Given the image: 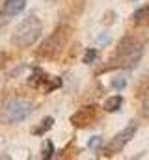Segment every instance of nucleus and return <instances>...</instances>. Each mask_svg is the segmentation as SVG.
I'll list each match as a JSON object with an SVG mask.
<instances>
[{
  "mask_svg": "<svg viewBox=\"0 0 149 160\" xmlns=\"http://www.w3.org/2000/svg\"><path fill=\"white\" fill-rule=\"evenodd\" d=\"M142 54H144V41L136 36H125L119 39L116 52L112 54L105 71H108V69H132L140 62Z\"/></svg>",
  "mask_w": 149,
  "mask_h": 160,
  "instance_id": "1",
  "label": "nucleus"
},
{
  "mask_svg": "<svg viewBox=\"0 0 149 160\" xmlns=\"http://www.w3.org/2000/svg\"><path fill=\"white\" fill-rule=\"evenodd\" d=\"M41 32H43V24L37 19V15L32 13L15 28V32L11 36V43L19 48H28L41 38Z\"/></svg>",
  "mask_w": 149,
  "mask_h": 160,
  "instance_id": "2",
  "label": "nucleus"
},
{
  "mask_svg": "<svg viewBox=\"0 0 149 160\" xmlns=\"http://www.w3.org/2000/svg\"><path fill=\"white\" fill-rule=\"evenodd\" d=\"M71 36V28L69 26H58L47 39L41 43V47L37 48V56L43 60H56L67 47Z\"/></svg>",
  "mask_w": 149,
  "mask_h": 160,
  "instance_id": "3",
  "label": "nucleus"
},
{
  "mask_svg": "<svg viewBox=\"0 0 149 160\" xmlns=\"http://www.w3.org/2000/svg\"><path fill=\"white\" fill-rule=\"evenodd\" d=\"M36 106L32 101L28 99H23V97H15V99H9L4 108H2V121L8 123V125H15V123H21V121L28 119L32 114H34Z\"/></svg>",
  "mask_w": 149,
  "mask_h": 160,
  "instance_id": "4",
  "label": "nucleus"
},
{
  "mask_svg": "<svg viewBox=\"0 0 149 160\" xmlns=\"http://www.w3.org/2000/svg\"><path fill=\"white\" fill-rule=\"evenodd\" d=\"M136 130H138V123H136V121H131L121 132H117L110 142L103 147V157H114V155L121 153V151L125 149V145L134 138Z\"/></svg>",
  "mask_w": 149,
  "mask_h": 160,
  "instance_id": "5",
  "label": "nucleus"
},
{
  "mask_svg": "<svg viewBox=\"0 0 149 160\" xmlns=\"http://www.w3.org/2000/svg\"><path fill=\"white\" fill-rule=\"evenodd\" d=\"M28 84L36 89H41L43 93H52L54 89H58L62 86V80L56 78V77H49L43 69L39 67H34L30 78H28Z\"/></svg>",
  "mask_w": 149,
  "mask_h": 160,
  "instance_id": "6",
  "label": "nucleus"
},
{
  "mask_svg": "<svg viewBox=\"0 0 149 160\" xmlns=\"http://www.w3.org/2000/svg\"><path fill=\"white\" fill-rule=\"evenodd\" d=\"M97 114H99V106L93 102V104H86L82 108H78L71 116V125L76 128H84L88 125H91L93 121L97 119Z\"/></svg>",
  "mask_w": 149,
  "mask_h": 160,
  "instance_id": "7",
  "label": "nucleus"
},
{
  "mask_svg": "<svg viewBox=\"0 0 149 160\" xmlns=\"http://www.w3.org/2000/svg\"><path fill=\"white\" fill-rule=\"evenodd\" d=\"M26 2H28V0H4V6H2L0 15H2L4 19L17 17V15L26 8Z\"/></svg>",
  "mask_w": 149,
  "mask_h": 160,
  "instance_id": "8",
  "label": "nucleus"
},
{
  "mask_svg": "<svg viewBox=\"0 0 149 160\" xmlns=\"http://www.w3.org/2000/svg\"><path fill=\"white\" fill-rule=\"evenodd\" d=\"M132 21H134V24H138V26H147L149 24V4L138 8V9L134 11Z\"/></svg>",
  "mask_w": 149,
  "mask_h": 160,
  "instance_id": "9",
  "label": "nucleus"
},
{
  "mask_svg": "<svg viewBox=\"0 0 149 160\" xmlns=\"http://www.w3.org/2000/svg\"><path fill=\"white\" fill-rule=\"evenodd\" d=\"M123 106V97L121 95H112L105 101V110L106 112H117Z\"/></svg>",
  "mask_w": 149,
  "mask_h": 160,
  "instance_id": "10",
  "label": "nucleus"
},
{
  "mask_svg": "<svg viewBox=\"0 0 149 160\" xmlns=\"http://www.w3.org/2000/svg\"><path fill=\"white\" fill-rule=\"evenodd\" d=\"M52 125H54V118H45V119L41 121L37 127L32 128V134H34V136H43L47 130H50V128H52Z\"/></svg>",
  "mask_w": 149,
  "mask_h": 160,
  "instance_id": "11",
  "label": "nucleus"
},
{
  "mask_svg": "<svg viewBox=\"0 0 149 160\" xmlns=\"http://www.w3.org/2000/svg\"><path fill=\"white\" fill-rule=\"evenodd\" d=\"M54 157V143L50 142V140H47L45 143H43V147H41V158H52Z\"/></svg>",
  "mask_w": 149,
  "mask_h": 160,
  "instance_id": "12",
  "label": "nucleus"
},
{
  "mask_svg": "<svg viewBox=\"0 0 149 160\" xmlns=\"http://www.w3.org/2000/svg\"><path fill=\"white\" fill-rule=\"evenodd\" d=\"M97 56H99L97 48H88V50H86V54H84V58H82V62L90 65V63H93V62L97 60Z\"/></svg>",
  "mask_w": 149,
  "mask_h": 160,
  "instance_id": "13",
  "label": "nucleus"
},
{
  "mask_svg": "<svg viewBox=\"0 0 149 160\" xmlns=\"http://www.w3.org/2000/svg\"><path fill=\"white\" fill-rule=\"evenodd\" d=\"M140 114H142V118H144V119H149V91L146 93V99H144V102H142Z\"/></svg>",
  "mask_w": 149,
  "mask_h": 160,
  "instance_id": "14",
  "label": "nucleus"
},
{
  "mask_svg": "<svg viewBox=\"0 0 149 160\" xmlns=\"http://www.w3.org/2000/svg\"><path fill=\"white\" fill-rule=\"evenodd\" d=\"M125 86H127V78L125 77H117V78L112 80V88L114 89H123Z\"/></svg>",
  "mask_w": 149,
  "mask_h": 160,
  "instance_id": "15",
  "label": "nucleus"
},
{
  "mask_svg": "<svg viewBox=\"0 0 149 160\" xmlns=\"http://www.w3.org/2000/svg\"><path fill=\"white\" fill-rule=\"evenodd\" d=\"M101 142H103V140H101V136H95V138H91V140H90L88 147H90V149H97V147L101 145Z\"/></svg>",
  "mask_w": 149,
  "mask_h": 160,
  "instance_id": "16",
  "label": "nucleus"
},
{
  "mask_svg": "<svg viewBox=\"0 0 149 160\" xmlns=\"http://www.w3.org/2000/svg\"><path fill=\"white\" fill-rule=\"evenodd\" d=\"M6 60H8V54H6L4 50H0V69L6 65Z\"/></svg>",
  "mask_w": 149,
  "mask_h": 160,
  "instance_id": "17",
  "label": "nucleus"
}]
</instances>
